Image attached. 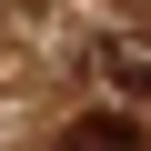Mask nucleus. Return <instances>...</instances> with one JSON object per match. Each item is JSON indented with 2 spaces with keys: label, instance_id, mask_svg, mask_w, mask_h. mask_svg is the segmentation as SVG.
Listing matches in <instances>:
<instances>
[{
  "label": "nucleus",
  "instance_id": "1",
  "mask_svg": "<svg viewBox=\"0 0 151 151\" xmlns=\"http://www.w3.org/2000/svg\"><path fill=\"white\" fill-rule=\"evenodd\" d=\"M60 151H141V121H111V111H101V121H81V131H70Z\"/></svg>",
  "mask_w": 151,
  "mask_h": 151
}]
</instances>
